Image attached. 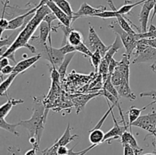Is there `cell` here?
Listing matches in <instances>:
<instances>
[{
    "label": "cell",
    "instance_id": "1",
    "mask_svg": "<svg viewBox=\"0 0 156 155\" xmlns=\"http://www.w3.org/2000/svg\"><path fill=\"white\" fill-rule=\"evenodd\" d=\"M50 12H51V10L47 5H41L35 12L34 15L31 18V20L26 24L24 29L21 30L17 39L13 43V44L6 50L5 53L1 56V58L8 57L9 55L15 54V52L18 49L23 48V47L27 48L33 53H37V49L35 48L34 46L30 43V41L34 36V32L39 27L41 23L44 21L46 15L50 13Z\"/></svg>",
    "mask_w": 156,
    "mask_h": 155
},
{
    "label": "cell",
    "instance_id": "2",
    "mask_svg": "<svg viewBox=\"0 0 156 155\" xmlns=\"http://www.w3.org/2000/svg\"><path fill=\"white\" fill-rule=\"evenodd\" d=\"M48 112V109H46L42 104L35 103L31 117L29 119L21 120L18 122L19 126L24 128L28 132L29 142L38 150L40 149V142L44 132Z\"/></svg>",
    "mask_w": 156,
    "mask_h": 155
},
{
    "label": "cell",
    "instance_id": "3",
    "mask_svg": "<svg viewBox=\"0 0 156 155\" xmlns=\"http://www.w3.org/2000/svg\"><path fill=\"white\" fill-rule=\"evenodd\" d=\"M110 29L114 32V33H117L120 36V39H121L122 42H123V46H124L125 50H126V54L127 55L128 57L130 59L131 56L133 53L134 50H135L136 47L137 46V43H138V37H137V34H133V33H129L126 32V30H123L117 21H113L111 24L108 26Z\"/></svg>",
    "mask_w": 156,
    "mask_h": 155
},
{
    "label": "cell",
    "instance_id": "4",
    "mask_svg": "<svg viewBox=\"0 0 156 155\" xmlns=\"http://www.w3.org/2000/svg\"><path fill=\"white\" fill-rule=\"evenodd\" d=\"M133 55L135 56L132 61L133 64L156 62V49L146 44L142 43L139 40Z\"/></svg>",
    "mask_w": 156,
    "mask_h": 155
},
{
    "label": "cell",
    "instance_id": "5",
    "mask_svg": "<svg viewBox=\"0 0 156 155\" xmlns=\"http://www.w3.org/2000/svg\"><path fill=\"white\" fill-rule=\"evenodd\" d=\"M129 58L126 53L122 55V59L111 75V80L115 87L121 84L124 81L129 80Z\"/></svg>",
    "mask_w": 156,
    "mask_h": 155
},
{
    "label": "cell",
    "instance_id": "6",
    "mask_svg": "<svg viewBox=\"0 0 156 155\" xmlns=\"http://www.w3.org/2000/svg\"><path fill=\"white\" fill-rule=\"evenodd\" d=\"M78 137H79L78 135H72L70 123H68V126H67L65 132L62 134V136L59 139L56 140V142L51 147L44 149L42 151V155H58V147H60V146H67Z\"/></svg>",
    "mask_w": 156,
    "mask_h": 155
},
{
    "label": "cell",
    "instance_id": "7",
    "mask_svg": "<svg viewBox=\"0 0 156 155\" xmlns=\"http://www.w3.org/2000/svg\"><path fill=\"white\" fill-rule=\"evenodd\" d=\"M88 47L91 50L92 53L96 51L100 52L101 54L102 55L103 57H105V54L107 53L108 50H109L110 46H106L99 36L98 35L97 32L95 31L94 28L91 26L89 27V30H88Z\"/></svg>",
    "mask_w": 156,
    "mask_h": 155
},
{
    "label": "cell",
    "instance_id": "8",
    "mask_svg": "<svg viewBox=\"0 0 156 155\" xmlns=\"http://www.w3.org/2000/svg\"><path fill=\"white\" fill-rule=\"evenodd\" d=\"M156 0H146L142 6L139 18L140 23V30L141 33H146L148 31V23L149 21V16L152 10H153Z\"/></svg>",
    "mask_w": 156,
    "mask_h": 155
},
{
    "label": "cell",
    "instance_id": "9",
    "mask_svg": "<svg viewBox=\"0 0 156 155\" xmlns=\"http://www.w3.org/2000/svg\"><path fill=\"white\" fill-rule=\"evenodd\" d=\"M106 10H108V9H107V7H105V6L100 5L98 8H94L90 5L87 2H83L81 5L79 10L74 13L73 21H75L79 18H82V17H95L96 15Z\"/></svg>",
    "mask_w": 156,
    "mask_h": 155
},
{
    "label": "cell",
    "instance_id": "10",
    "mask_svg": "<svg viewBox=\"0 0 156 155\" xmlns=\"http://www.w3.org/2000/svg\"><path fill=\"white\" fill-rule=\"evenodd\" d=\"M111 115H112L113 120H114V126L111 129H110V131H108L107 133H105V138H104L103 143L105 141H111L112 140L114 139H118L120 138L123 135V132L125 131L128 130L129 127L127 126V123H123V126H120L118 123V122L116 120L115 116H114V112H111Z\"/></svg>",
    "mask_w": 156,
    "mask_h": 155
},
{
    "label": "cell",
    "instance_id": "11",
    "mask_svg": "<svg viewBox=\"0 0 156 155\" xmlns=\"http://www.w3.org/2000/svg\"><path fill=\"white\" fill-rule=\"evenodd\" d=\"M46 5L50 8L51 12L54 14L55 16L56 17V19L59 20V22L61 23V24H62V25L64 26H66V27H72V24L74 22V21H73V18L69 16L68 15H66L63 11L61 10V9L55 4V2L53 0L49 1Z\"/></svg>",
    "mask_w": 156,
    "mask_h": 155
},
{
    "label": "cell",
    "instance_id": "12",
    "mask_svg": "<svg viewBox=\"0 0 156 155\" xmlns=\"http://www.w3.org/2000/svg\"><path fill=\"white\" fill-rule=\"evenodd\" d=\"M40 34L38 36H34L41 44L45 45L47 44V41L49 40V42H51V32L56 31V30L53 27V26L48 24V22L43 21L39 26Z\"/></svg>",
    "mask_w": 156,
    "mask_h": 155
},
{
    "label": "cell",
    "instance_id": "13",
    "mask_svg": "<svg viewBox=\"0 0 156 155\" xmlns=\"http://www.w3.org/2000/svg\"><path fill=\"white\" fill-rule=\"evenodd\" d=\"M41 58H42V56L40 53H37V56H32L30 58H25L23 60L20 61L18 63H16V65H15L13 72L18 73V74H21V73L24 72L26 70L28 69L29 68L33 66Z\"/></svg>",
    "mask_w": 156,
    "mask_h": 155
},
{
    "label": "cell",
    "instance_id": "14",
    "mask_svg": "<svg viewBox=\"0 0 156 155\" xmlns=\"http://www.w3.org/2000/svg\"><path fill=\"white\" fill-rule=\"evenodd\" d=\"M120 138H121V141L120 142H121L122 145L123 144H129L130 147H132L133 148V150H135L136 153L137 155H139L141 152L143 151V149L141 148L139 146L136 139L135 137L133 136V133L131 132H129L128 130L125 131Z\"/></svg>",
    "mask_w": 156,
    "mask_h": 155
},
{
    "label": "cell",
    "instance_id": "15",
    "mask_svg": "<svg viewBox=\"0 0 156 155\" xmlns=\"http://www.w3.org/2000/svg\"><path fill=\"white\" fill-rule=\"evenodd\" d=\"M118 94L120 97H124V98L127 99V100L133 101L136 99L135 94L131 90L130 86H129V80H126L123 82L120 85L116 87Z\"/></svg>",
    "mask_w": 156,
    "mask_h": 155
},
{
    "label": "cell",
    "instance_id": "16",
    "mask_svg": "<svg viewBox=\"0 0 156 155\" xmlns=\"http://www.w3.org/2000/svg\"><path fill=\"white\" fill-rule=\"evenodd\" d=\"M6 97H8V101L3 105H2L1 107H0V118L6 117L14 106L21 104L24 102L22 99L10 98V97H8V95H6Z\"/></svg>",
    "mask_w": 156,
    "mask_h": 155
},
{
    "label": "cell",
    "instance_id": "17",
    "mask_svg": "<svg viewBox=\"0 0 156 155\" xmlns=\"http://www.w3.org/2000/svg\"><path fill=\"white\" fill-rule=\"evenodd\" d=\"M123 44L122 42L121 39H120V36L117 33H115V40L114 42L110 46L109 50H108L107 53L105 56V59L108 61V62H110V61L114 58V56L115 53H117L119 51V50H120L121 48H123Z\"/></svg>",
    "mask_w": 156,
    "mask_h": 155
},
{
    "label": "cell",
    "instance_id": "18",
    "mask_svg": "<svg viewBox=\"0 0 156 155\" xmlns=\"http://www.w3.org/2000/svg\"><path fill=\"white\" fill-rule=\"evenodd\" d=\"M147 106H144V107L141 108V109H139V108L135 107V106H131L129 110L128 111L127 115H128V119H129V122L127 123V126L129 127V132H132V125L134 122L136 121L139 118H140V115H141L142 111L145 110V109H147Z\"/></svg>",
    "mask_w": 156,
    "mask_h": 155
},
{
    "label": "cell",
    "instance_id": "19",
    "mask_svg": "<svg viewBox=\"0 0 156 155\" xmlns=\"http://www.w3.org/2000/svg\"><path fill=\"white\" fill-rule=\"evenodd\" d=\"M76 53H68V54L65 55V57H64L63 61L61 63V65H59V67L58 68V71H59V74H60V79L61 80H63L66 77V71L67 68L69 65L70 62H71L72 59L74 57Z\"/></svg>",
    "mask_w": 156,
    "mask_h": 155
},
{
    "label": "cell",
    "instance_id": "20",
    "mask_svg": "<svg viewBox=\"0 0 156 155\" xmlns=\"http://www.w3.org/2000/svg\"><path fill=\"white\" fill-rule=\"evenodd\" d=\"M143 3H144L143 2H133L132 1H129V0H126L124 5L121 6L119 9H117V12L119 15L125 16L127 14L130 13V12L133 8H135L137 5H140L141 4H143Z\"/></svg>",
    "mask_w": 156,
    "mask_h": 155
},
{
    "label": "cell",
    "instance_id": "21",
    "mask_svg": "<svg viewBox=\"0 0 156 155\" xmlns=\"http://www.w3.org/2000/svg\"><path fill=\"white\" fill-rule=\"evenodd\" d=\"M18 74H19L16 72L12 73V74H9V75L8 76L7 78H5V80H3L2 81L1 85H0V95H7L6 92H7L8 89H9V87L11 86V84L13 83L15 78L18 75Z\"/></svg>",
    "mask_w": 156,
    "mask_h": 155
},
{
    "label": "cell",
    "instance_id": "22",
    "mask_svg": "<svg viewBox=\"0 0 156 155\" xmlns=\"http://www.w3.org/2000/svg\"><path fill=\"white\" fill-rule=\"evenodd\" d=\"M19 126V123H9L5 120V118H0V128L4 130L7 131V132H10V133L13 134L15 136H19V132L17 131L16 128Z\"/></svg>",
    "mask_w": 156,
    "mask_h": 155
},
{
    "label": "cell",
    "instance_id": "23",
    "mask_svg": "<svg viewBox=\"0 0 156 155\" xmlns=\"http://www.w3.org/2000/svg\"><path fill=\"white\" fill-rule=\"evenodd\" d=\"M84 42L83 40V36H82V33L78 30H76L73 29L71 32H70L69 35L68 36V43L73 46H76L79 45L81 43Z\"/></svg>",
    "mask_w": 156,
    "mask_h": 155
},
{
    "label": "cell",
    "instance_id": "24",
    "mask_svg": "<svg viewBox=\"0 0 156 155\" xmlns=\"http://www.w3.org/2000/svg\"><path fill=\"white\" fill-rule=\"evenodd\" d=\"M53 1L54 2L55 4H56L61 10L63 11L66 15H68L69 16L73 18V15H74L75 12H73L70 3L67 0H53Z\"/></svg>",
    "mask_w": 156,
    "mask_h": 155
},
{
    "label": "cell",
    "instance_id": "25",
    "mask_svg": "<svg viewBox=\"0 0 156 155\" xmlns=\"http://www.w3.org/2000/svg\"><path fill=\"white\" fill-rule=\"evenodd\" d=\"M98 73L102 76L104 82L108 79V76H109V62L105 58H103L100 65H99Z\"/></svg>",
    "mask_w": 156,
    "mask_h": 155
},
{
    "label": "cell",
    "instance_id": "26",
    "mask_svg": "<svg viewBox=\"0 0 156 155\" xmlns=\"http://www.w3.org/2000/svg\"><path fill=\"white\" fill-rule=\"evenodd\" d=\"M103 58L104 57L102 56V55L101 54L100 52L98 51H96V52H94V53H92V55H91V56L90 57V59H91V65L94 66V70H95L96 72L98 71L99 65H100Z\"/></svg>",
    "mask_w": 156,
    "mask_h": 155
},
{
    "label": "cell",
    "instance_id": "27",
    "mask_svg": "<svg viewBox=\"0 0 156 155\" xmlns=\"http://www.w3.org/2000/svg\"><path fill=\"white\" fill-rule=\"evenodd\" d=\"M104 89H105V90H107L108 91H109L110 93H111V94H112L113 95L115 96V97H118V98H120L117 88H116V87L114 86V85L113 84L112 82H111V75L108 76V79H107V80L104 82Z\"/></svg>",
    "mask_w": 156,
    "mask_h": 155
},
{
    "label": "cell",
    "instance_id": "28",
    "mask_svg": "<svg viewBox=\"0 0 156 155\" xmlns=\"http://www.w3.org/2000/svg\"><path fill=\"white\" fill-rule=\"evenodd\" d=\"M138 40L145 39V38H156V27L153 24H151L148 31L146 33H138L137 34Z\"/></svg>",
    "mask_w": 156,
    "mask_h": 155
},
{
    "label": "cell",
    "instance_id": "29",
    "mask_svg": "<svg viewBox=\"0 0 156 155\" xmlns=\"http://www.w3.org/2000/svg\"><path fill=\"white\" fill-rule=\"evenodd\" d=\"M75 47H76V52H79V53H82L85 57H91V55H92V52L91 51L89 47L85 45L84 42L81 43L79 45L76 46Z\"/></svg>",
    "mask_w": 156,
    "mask_h": 155
},
{
    "label": "cell",
    "instance_id": "30",
    "mask_svg": "<svg viewBox=\"0 0 156 155\" xmlns=\"http://www.w3.org/2000/svg\"><path fill=\"white\" fill-rule=\"evenodd\" d=\"M140 96L141 97H149L153 100V101H152V103H150L149 104L147 105V107H149V106H151V105L156 103V91H148V92H143L140 94Z\"/></svg>",
    "mask_w": 156,
    "mask_h": 155
},
{
    "label": "cell",
    "instance_id": "31",
    "mask_svg": "<svg viewBox=\"0 0 156 155\" xmlns=\"http://www.w3.org/2000/svg\"><path fill=\"white\" fill-rule=\"evenodd\" d=\"M59 50H61V52H62L64 55H66L68 54V53H76V47L73 46V45L69 44V43L67 44H66V45L61 46L60 48H59Z\"/></svg>",
    "mask_w": 156,
    "mask_h": 155
},
{
    "label": "cell",
    "instance_id": "32",
    "mask_svg": "<svg viewBox=\"0 0 156 155\" xmlns=\"http://www.w3.org/2000/svg\"><path fill=\"white\" fill-rule=\"evenodd\" d=\"M14 68H15V66H12V65H8L7 66L1 68L0 69V72H1V80H3V76L4 75H9L12 73H13Z\"/></svg>",
    "mask_w": 156,
    "mask_h": 155
},
{
    "label": "cell",
    "instance_id": "33",
    "mask_svg": "<svg viewBox=\"0 0 156 155\" xmlns=\"http://www.w3.org/2000/svg\"><path fill=\"white\" fill-rule=\"evenodd\" d=\"M139 41L142 43L146 44L156 49V38H145V39L139 40Z\"/></svg>",
    "mask_w": 156,
    "mask_h": 155
},
{
    "label": "cell",
    "instance_id": "34",
    "mask_svg": "<svg viewBox=\"0 0 156 155\" xmlns=\"http://www.w3.org/2000/svg\"><path fill=\"white\" fill-rule=\"evenodd\" d=\"M123 155H137L135 150L129 144H123Z\"/></svg>",
    "mask_w": 156,
    "mask_h": 155
},
{
    "label": "cell",
    "instance_id": "35",
    "mask_svg": "<svg viewBox=\"0 0 156 155\" xmlns=\"http://www.w3.org/2000/svg\"><path fill=\"white\" fill-rule=\"evenodd\" d=\"M8 150L12 155H23L21 148L17 146H9L8 147Z\"/></svg>",
    "mask_w": 156,
    "mask_h": 155
},
{
    "label": "cell",
    "instance_id": "36",
    "mask_svg": "<svg viewBox=\"0 0 156 155\" xmlns=\"http://www.w3.org/2000/svg\"><path fill=\"white\" fill-rule=\"evenodd\" d=\"M119 63H120V62H119V61L115 60L114 58H113V59L110 61V62H109V75H111V74H112V73L114 72V69H115L116 67L119 65Z\"/></svg>",
    "mask_w": 156,
    "mask_h": 155
},
{
    "label": "cell",
    "instance_id": "37",
    "mask_svg": "<svg viewBox=\"0 0 156 155\" xmlns=\"http://www.w3.org/2000/svg\"><path fill=\"white\" fill-rule=\"evenodd\" d=\"M9 65V59L7 57H2L0 59V69Z\"/></svg>",
    "mask_w": 156,
    "mask_h": 155
},
{
    "label": "cell",
    "instance_id": "38",
    "mask_svg": "<svg viewBox=\"0 0 156 155\" xmlns=\"http://www.w3.org/2000/svg\"><path fill=\"white\" fill-rule=\"evenodd\" d=\"M37 150H39L37 148L33 147L31 149L27 150L24 155H37Z\"/></svg>",
    "mask_w": 156,
    "mask_h": 155
},
{
    "label": "cell",
    "instance_id": "39",
    "mask_svg": "<svg viewBox=\"0 0 156 155\" xmlns=\"http://www.w3.org/2000/svg\"><path fill=\"white\" fill-rule=\"evenodd\" d=\"M152 11H153V12H152V17H151V19H150L151 22H152V21H153L154 18H155V15H156V2H155V5H154L153 10H152Z\"/></svg>",
    "mask_w": 156,
    "mask_h": 155
},
{
    "label": "cell",
    "instance_id": "40",
    "mask_svg": "<svg viewBox=\"0 0 156 155\" xmlns=\"http://www.w3.org/2000/svg\"><path fill=\"white\" fill-rule=\"evenodd\" d=\"M49 1H50V0H41V2H39V4H38L37 6L38 8H40L41 5H43L47 4Z\"/></svg>",
    "mask_w": 156,
    "mask_h": 155
},
{
    "label": "cell",
    "instance_id": "41",
    "mask_svg": "<svg viewBox=\"0 0 156 155\" xmlns=\"http://www.w3.org/2000/svg\"><path fill=\"white\" fill-rule=\"evenodd\" d=\"M151 68H152V71H155V72H156V64L154 63L152 64V65H151Z\"/></svg>",
    "mask_w": 156,
    "mask_h": 155
},
{
    "label": "cell",
    "instance_id": "42",
    "mask_svg": "<svg viewBox=\"0 0 156 155\" xmlns=\"http://www.w3.org/2000/svg\"><path fill=\"white\" fill-rule=\"evenodd\" d=\"M139 155H156V153H145V154H139Z\"/></svg>",
    "mask_w": 156,
    "mask_h": 155
},
{
    "label": "cell",
    "instance_id": "43",
    "mask_svg": "<svg viewBox=\"0 0 156 155\" xmlns=\"http://www.w3.org/2000/svg\"><path fill=\"white\" fill-rule=\"evenodd\" d=\"M66 155H70V154H66Z\"/></svg>",
    "mask_w": 156,
    "mask_h": 155
}]
</instances>
